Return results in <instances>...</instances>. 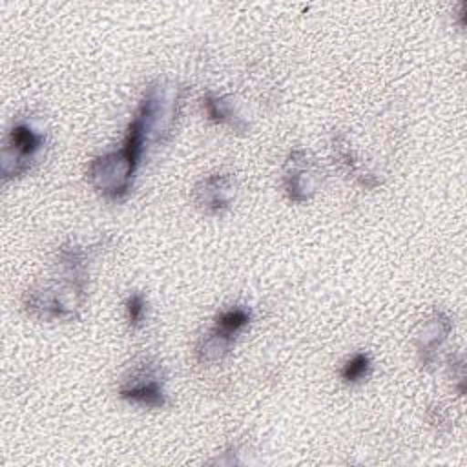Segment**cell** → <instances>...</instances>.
Wrapping results in <instances>:
<instances>
[{"mask_svg":"<svg viewBox=\"0 0 467 467\" xmlns=\"http://www.w3.org/2000/svg\"><path fill=\"white\" fill-rule=\"evenodd\" d=\"M95 248L73 241L62 244L57 254L55 265L58 274L55 279L26 292L24 308L27 314L40 319H75L84 305L86 265L93 257Z\"/></svg>","mask_w":467,"mask_h":467,"instance_id":"cell-1","label":"cell"},{"mask_svg":"<svg viewBox=\"0 0 467 467\" xmlns=\"http://www.w3.org/2000/svg\"><path fill=\"white\" fill-rule=\"evenodd\" d=\"M46 135L27 119H16L2 148V177L15 179L27 173L44 148Z\"/></svg>","mask_w":467,"mask_h":467,"instance_id":"cell-2","label":"cell"},{"mask_svg":"<svg viewBox=\"0 0 467 467\" xmlns=\"http://www.w3.org/2000/svg\"><path fill=\"white\" fill-rule=\"evenodd\" d=\"M119 396L148 409H162L168 401L162 368L157 361L142 358L133 363L119 385Z\"/></svg>","mask_w":467,"mask_h":467,"instance_id":"cell-3","label":"cell"},{"mask_svg":"<svg viewBox=\"0 0 467 467\" xmlns=\"http://www.w3.org/2000/svg\"><path fill=\"white\" fill-rule=\"evenodd\" d=\"M137 166L120 151H109L93 159L88 166V179L106 199L120 201L131 190Z\"/></svg>","mask_w":467,"mask_h":467,"instance_id":"cell-4","label":"cell"},{"mask_svg":"<svg viewBox=\"0 0 467 467\" xmlns=\"http://www.w3.org/2000/svg\"><path fill=\"white\" fill-rule=\"evenodd\" d=\"M250 321L252 314L244 306H232L219 312L210 332L204 334L197 343V359L201 363H213L223 359L230 352L235 336L243 332Z\"/></svg>","mask_w":467,"mask_h":467,"instance_id":"cell-5","label":"cell"},{"mask_svg":"<svg viewBox=\"0 0 467 467\" xmlns=\"http://www.w3.org/2000/svg\"><path fill=\"white\" fill-rule=\"evenodd\" d=\"M321 182V170L310 159L308 151L294 150L288 155L285 168V192L290 201L305 202L308 201Z\"/></svg>","mask_w":467,"mask_h":467,"instance_id":"cell-6","label":"cell"},{"mask_svg":"<svg viewBox=\"0 0 467 467\" xmlns=\"http://www.w3.org/2000/svg\"><path fill=\"white\" fill-rule=\"evenodd\" d=\"M234 195V182L228 175L215 173L202 179L195 188V204L206 212L219 215L230 208Z\"/></svg>","mask_w":467,"mask_h":467,"instance_id":"cell-7","label":"cell"},{"mask_svg":"<svg viewBox=\"0 0 467 467\" xmlns=\"http://www.w3.org/2000/svg\"><path fill=\"white\" fill-rule=\"evenodd\" d=\"M451 327V319L443 312H434L432 317L427 319V323L421 327L416 337V345L423 365H431L436 359V350L447 339Z\"/></svg>","mask_w":467,"mask_h":467,"instance_id":"cell-8","label":"cell"},{"mask_svg":"<svg viewBox=\"0 0 467 467\" xmlns=\"http://www.w3.org/2000/svg\"><path fill=\"white\" fill-rule=\"evenodd\" d=\"M202 106L210 120L219 124H228L235 131H246L248 124L235 113L234 102H230L228 97H217L213 93H208L202 99Z\"/></svg>","mask_w":467,"mask_h":467,"instance_id":"cell-9","label":"cell"},{"mask_svg":"<svg viewBox=\"0 0 467 467\" xmlns=\"http://www.w3.org/2000/svg\"><path fill=\"white\" fill-rule=\"evenodd\" d=\"M370 370H372L370 356L365 352H356L350 359L345 361L339 376L345 383H358V381H363L370 374Z\"/></svg>","mask_w":467,"mask_h":467,"instance_id":"cell-10","label":"cell"},{"mask_svg":"<svg viewBox=\"0 0 467 467\" xmlns=\"http://www.w3.org/2000/svg\"><path fill=\"white\" fill-rule=\"evenodd\" d=\"M126 316L131 330H137L144 325L146 319V299L140 292H131L126 301Z\"/></svg>","mask_w":467,"mask_h":467,"instance_id":"cell-11","label":"cell"}]
</instances>
